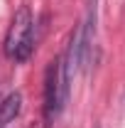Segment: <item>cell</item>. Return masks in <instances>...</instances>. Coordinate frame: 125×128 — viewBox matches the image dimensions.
<instances>
[{
  "mask_svg": "<svg viewBox=\"0 0 125 128\" xmlns=\"http://www.w3.org/2000/svg\"><path fill=\"white\" fill-rule=\"evenodd\" d=\"M34 49V20L27 5H22L15 12L10 30L5 34V57L12 62H25L30 59Z\"/></svg>",
  "mask_w": 125,
  "mask_h": 128,
  "instance_id": "obj_1",
  "label": "cell"
},
{
  "mask_svg": "<svg viewBox=\"0 0 125 128\" xmlns=\"http://www.w3.org/2000/svg\"><path fill=\"white\" fill-rule=\"evenodd\" d=\"M66 98H69V79L62 72V62L54 59L49 62L44 72V118L47 123H52L62 113V108L66 106Z\"/></svg>",
  "mask_w": 125,
  "mask_h": 128,
  "instance_id": "obj_2",
  "label": "cell"
},
{
  "mask_svg": "<svg viewBox=\"0 0 125 128\" xmlns=\"http://www.w3.org/2000/svg\"><path fill=\"white\" fill-rule=\"evenodd\" d=\"M20 108H22V96L17 94V91L5 96V98L0 101V128H5L10 121H15Z\"/></svg>",
  "mask_w": 125,
  "mask_h": 128,
  "instance_id": "obj_3",
  "label": "cell"
}]
</instances>
